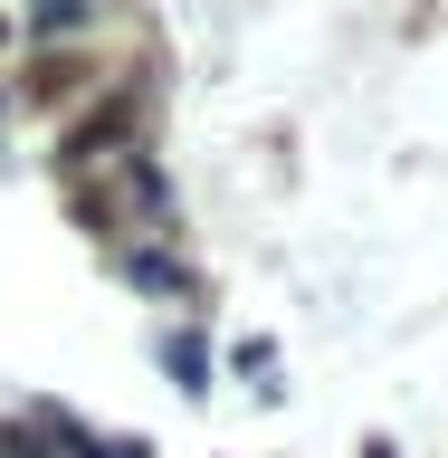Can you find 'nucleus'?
Masks as SVG:
<instances>
[{"label": "nucleus", "instance_id": "1", "mask_svg": "<svg viewBox=\"0 0 448 458\" xmlns=\"http://www.w3.org/2000/svg\"><path fill=\"white\" fill-rule=\"evenodd\" d=\"M134 124H143V96L124 86V96H106V106H96L77 134H67V153H77V163H114V153L134 143Z\"/></svg>", "mask_w": 448, "mask_h": 458}, {"label": "nucleus", "instance_id": "2", "mask_svg": "<svg viewBox=\"0 0 448 458\" xmlns=\"http://www.w3.org/2000/svg\"><path fill=\"white\" fill-rule=\"evenodd\" d=\"M86 20H96V0H38L29 29H38V38H67V29H86Z\"/></svg>", "mask_w": 448, "mask_h": 458}, {"label": "nucleus", "instance_id": "3", "mask_svg": "<svg viewBox=\"0 0 448 458\" xmlns=\"http://www.w3.org/2000/svg\"><path fill=\"white\" fill-rule=\"evenodd\" d=\"M67 86H77V67H67V57H48V67H38V77H29V96H38V106H48V96H67Z\"/></svg>", "mask_w": 448, "mask_h": 458}, {"label": "nucleus", "instance_id": "4", "mask_svg": "<svg viewBox=\"0 0 448 458\" xmlns=\"http://www.w3.org/2000/svg\"><path fill=\"white\" fill-rule=\"evenodd\" d=\"M0 48H10V10H0Z\"/></svg>", "mask_w": 448, "mask_h": 458}]
</instances>
